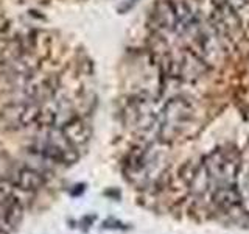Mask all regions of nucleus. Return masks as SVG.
I'll use <instances>...</instances> for the list:
<instances>
[{"label":"nucleus","instance_id":"obj_2","mask_svg":"<svg viewBox=\"0 0 249 234\" xmlns=\"http://www.w3.org/2000/svg\"><path fill=\"white\" fill-rule=\"evenodd\" d=\"M195 116L193 103L182 96L171 97L162 105L156 136L160 142H173L190 127Z\"/></svg>","mask_w":249,"mask_h":234},{"label":"nucleus","instance_id":"obj_6","mask_svg":"<svg viewBox=\"0 0 249 234\" xmlns=\"http://www.w3.org/2000/svg\"><path fill=\"white\" fill-rule=\"evenodd\" d=\"M45 170L35 166H16L10 183L20 191L33 192L45 184Z\"/></svg>","mask_w":249,"mask_h":234},{"label":"nucleus","instance_id":"obj_8","mask_svg":"<svg viewBox=\"0 0 249 234\" xmlns=\"http://www.w3.org/2000/svg\"><path fill=\"white\" fill-rule=\"evenodd\" d=\"M59 128H62V131L66 133L67 137L72 140L78 148L89 140V130L86 127V123L78 119V117H72V119L67 120Z\"/></svg>","mask_w":249,"mask_h":234},{"label":"nucleus","instance_id":"obj_4","mask_svg":"<svg viewBox=\"0 0 249 234\" xmlns=\"http://www.w3.org/2000/svg\"><path fill=\"white\" fill-rule=\"evenodd\" d=\"M162 105H159V100L151 94H137L129 98L126 109H124L129 127L137 133H150L153 130L158 131Z\"/></svg>","mask_w":249,"mask_h":234},{"label":"nucleus","instance_id":"obj_3","mask_svg":"<svg viewBox=\"0 0 249 234\" xmlns=\"http://www.w3.org/2000/svg\"><path fill=\"white\" fill-rule=\"evenodd\" d=\"M202 167L206 170L212 194L223 187L237 186L238 183L240 159L233 150H226V148L213 150L202 161Z\"/></svg>","mask_w":249,"mask_h":234},{"label":"nucleus","instance_id":"obj_1","mask_svg":"<svg viewBox=\"0 0 249 234\" xmlns=\"http://www.w3.org/2000/svg\"><path fill=\"white\" fill-rule=\"evenodd\" d=\"M30 153L50 167L70 166L78 159V147L59 127H42L41 135L30 145Z\"/></svg>","mask_w":249,"mask_h":234},{"label":"nucleus","instance_id":"obj_7","mask_svg":"<svg viewBox=\"0 0 249 234\" xmlns=\"http://www.w3.org/2000/svg\"><path fill=\"white\" fill-rule=\"evenodd\" d=\"M0 211H2V222L10 230L16 228L23 217V206L19 198L10 191L0 187Z\"/></svg>","mask_w":249,"mask_h":234},{"label":"nucleus","instance_id":"obj_5","mask_svg":"<svg viewBox=\"0 0 249 234\" xmlns=\"http://www.w3.org/2000/svg\"><path fill=\"white\" fill-rule=\"evenodd\" d=\"M151 25L154 33L162 39L179 38L176 0H159L151 10Z\"/></svg>","mask_w":249,"mask_h":234}]
</instances>
